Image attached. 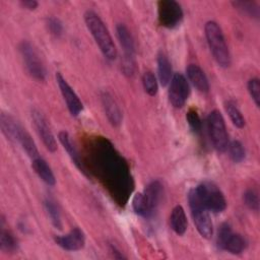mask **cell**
I'll return each mask as SVG.
<instances>
[{
	"instance_id": "obj_1",
	"label": "cell",
	"mask_w": 260,
	"mask_h": 260,
	"mask_svg": "<svg viewBox=\"0 0 260 260\" xmlns=\"http://www.w3.org/2000/svg\"><path fill=\"white\" fill-rule=\"evenodd\" d=\"M84 21L103 55L108 60H115L117 57V49L101 17L95 12L87 10L84 13Z\"/></svg>"
},
{
	"instance_id": "obj_2",
	"label": "cell",
	"mask_w": 260,
	"mask_h": 260,
	"mask_svg": "<svg viewBox=\"0 0 260 260\" xmlns=\"http://www.w3.org/2000/svg\"><path fill=\"white\" fill-rule=\"evenodd\" d=\"M207 44L216 63L226 68L231 64V55L220 26L215 21H207L204 27Z\"/></svg>"
},
{
	"instance_id": "obj_3",
	"label": "cell",
	"mask_w": 260,
	"mask_h": 260,
	"mask_svg": "<svg viewBox=\"0 0 260 260\" xmlns=\"http://www.w3.org/2000/svg\"><path fill=\"white\" fill-rule=\"evenodd\" d=\"M188 200H189L192 218L198 233L200 234L201 237L205 239H210L213 234L212 221L209 216L208 210L201 203L194 189H192L189 192Z\"/></svg>"
},
{
	"instance_id": "obj_4",
	"label": "cell",
	"mask_w": 260,
	"mask_h": 260,
	"mask_svg": "<svg viewBox=\"0 0 260 260\" xmlns=\"http://www.w3.org/2000/svg\"><path fill=\"white\" fill-rule=\"evenodd\" d=\"M198 198L207 210L214 213L222 212L226 207V200L222 192L212 183H202L194 188Z\"/></svg>"
},
{
	"instance_id": "obj_5",
	"label": "cell",
	"mask_w": 260,
	"mask_h": 260,
	"mask_svg": "<svg viewBox=\"0 0 260 260\" xmlns=\"http://www.w3.org/2000/svg\"><path fill=\"white\" fill-rule=\"evenodd\" d=\"M207 127L214 148L220 152L225 151L229 145V135L224 120L217 110L209 113L207 117Z\"/></svg>"
},
{
	"instance_id": "obj_6",
	"label": "cell",
	"mask_w": 260,
	"mask_h": 260,
	"mask_svg": "<svg viewBox=\"0 0 260 260\" xmlns=\"http://www.w3.org/2000/svg\"><path fill=\"white\" fill-rule=\"evenodd\" d=\"M19 52L28 74L32 78L43 81L46 77V69L34 47L28 42L23 41L19 45Z\"/></svg>"
},
{
	"instance_id": "obj_7",
	"label": "cell",
	"mask_w": 260,
	"mask_h": 260,
	"mask_svg": "<svg viewBox=\"0 0 260 260\" xmlns=\"http://www.w3.org/2000/svg\"><path fill=\"white\" fill-rule=\"evenodd\" d=\"M157 17L160 25L167 28H174L183 19L181 5L174 0H160L157 3Z\"/></svg>"
},
{
	"instance_id": "obj_8",
	"label": "cell",
	"mask_w": 260,
	"mask_h": 260,
	"mask_svg": "<svg viewBox=\"0 0 260 260\" xmlns=\"http://www.w3.org/2000/svg\"><path fill=\"white\" fill-rule=\"evenodd\" d=\"M190 94V87L186 78L176 73L170 81L169 88V100L175 108H182Z\"/></svg>"
},
{
	"instance_id": "obj_9",
	"label": "cell",
	"mask_w": 260,
	"mask_h": 260,
	"mask_svg": "<svg viewBox=\"0 0 260 260\" xmlns=\"http://www.w3.org/2000/svg\"><path fill=\"white\" fill-rule=\"evenodd\" d=\"M31 119L34 122V125L37 129V132L42 139L44 145L49 151H56L57 149V142L56 139L48 125V122L44 115L37 109L31 110Z\"/></svg>"
},
{
	"instance_id": "obj_10",
	"label": "cell",
	"mask_w": 260,
	"mask_h": 260,
	"mask_svg": "<svg viewBox=\"0 0 260 260\" xmlns=\"http://www.w3.org/2000/svg\"><path fill=\"white\" fill-rule=\"evenodd\" d=\"M56 81L58 83V86L60 88V91L63 95V99L67 105L70 114L74 117L78 116L83 110V105L79 100L78 95L75 93V91L68 84V82L60 72L56 73Z\"/></svg>"
},
{
	"instance_id": "obj_11",
	"label": "cell",
	"mask_w": 260,
	"mask_h": 260,
	"mask_svg": "<svg viewBox=\"0 0 260 260\" xmlns=\"http://www.w3.org/2000/svg\"><path fill=\"white\" fill-rule=\"evenodd\" d=\"M56 244L66 251H78L83 248L85 239L82 231L74 228L67 235L55 237Z\"/></svg>"
},
{
	"instance_id": "obj_12",
	"label": "cell",
	"mask_w": 260,
	"mask_h": 260,
	"mask_svg": "<svg viewBox=\"0 0 260 260\" xmlns=\"http://www.w3.org/2000/svg\"><path fill=\"white\" fill-rule=\"evenodd\" d=\"M142 195L148 214L150 216L156 209L162 197V185L159 181H152L146 186Z\"/></svg>"
},
{
	"instance_id": "obj_13",
	"label": "cell",
	"mask_w": 260,
	"mask_h": 260,
	"mask_svg": "<svg viewBox=\"0 0 260 260\" xmlns=\"http://www.w3.org/2000/svg\"><path fill=\"white\" fill-rule=\"evenodd\" d=\"M101 98L106 116L108 117L110 123L113 126H119L122 122V112L118 104L109 92H103Z\"/></svg>"
},
{
	"instance_id": "obj_14",
	"label": "cell",
	"mask_w": 260,
	"mask_h": 260,
	"mask_svg": "<svg viewBox=\"0 0 260 260\" xmlns=\"http://www.w3.org/2000/svg\"><path fill=\"white\" fill-rule=\"evenodd\" d=\"M116 31H117V38L119 40L120 46L124 52L123 57L134 59L135 46H134V41H133L130 30L128 29V27L125 24L119 23V24H117Z\"/></svg>"
},
{
	"instance_id": "obj_15",
	"label": "cell",
	"mask_w": 260,
	"mask_h": 260,
	"mask_svg": "<svg viewBox=\"0 0 260 260\" xmlns=\"http://www.w3.org/2000/svg\"><path fill=\"white\" fill-rule=\"evenodd\" d=\"M187 76L191 83L201 92H208L209 82L204 71L196 64H190L187 69Z\"/></svg>"
},
{
	"instance_id": "obj_16",
	"label": "cell",
	"mask_w": 260,
	"mask_h": 260,
	"mask_svg": "<svg viewBox=\"0 0 260 260\" xmlns=\"http://www.w3.org/2000/svg\"><path fill=\"white\" fill-rule=\"evenodd\" d=\"M170 223L172 230L179 236H182L185 234L187 226H188V221H187V216L185 213L184 208L181 205H177L174 207L171 213L170 217Z\"/></svg>"
},
{
	"instance_id": "obj_17",
	"label": "cell",
	"mask_w": 260,
	"mask_h": 260,
	"mask_svg": "<svg viewBox=\"0 0 260 260\" xmlns=\"http://www.w3.org/2000/svg\"><path fill=\"white\" fill-rule=\"evenodd\" d=\"M0 125L3 134L11 141H17L20 129L22 128L10 115L2 113L0 116Z\"/></svg>"
},
{
	"instance_id": "obj_18",
	"label": "cell",
	"mask_w": 260,
	"mask_h": 260,
	"mask_svg": "<svg viewBox=\"0 0 260 260\" xmlns=\"http://www.w3.org/2000/svg\"><path fill=\"white\" fill-rule=\"evenodd\" d=\"M32 169L35 170V172L37 173V175L49 186H54L56 183V179L55 176L51 170V168L49 167V165L47 164V161L45 159H43L42 157H37L32 159V164H31Z\"/></svg>"
},
{
	"instance_id": "obj_19",
	"label": "cell",
	"mask_w": 260,
	"mask_h": 260,
	"mask_svg": "<svg viewBox=\"0 0 260 260\" xmlns=\"http://www.w3.org/2000/svg\"><path fill=\"white\" fill-rule=\"evenodd\" d=\"M157 75L162 86L170 83L172 79V65L164 53H160L157 56Z\"/></svg>"
},
{
	"instance_id": "obj_20",
	"label": "cell",
	"mask_w": 260,
	"mask_h": 260,
	"mask_svg": "<svg viewBox=\"0 0 260 260\" xmlns=\"http://www.w3.org/2000/svg\"><path fill=\"white\" fill-rule=\"evenodd\" d=\"M58 137H59V140H60L61 144L63 145L64 149L67 151V153L69 154V156L71 157V159L73 160L75 166L77 168H79L80 170H82V164H81L79 154H78L74 144L72 143L69 134L66 131H60L58 134Z\"/></svg>"
},
{
	"instance_id": "obj_21",
	"label": "cell",
	"mask_w": 260,
	"mask_h": 260,
	"mask_svg": "<svg viewBox=\"0 0 260 260\" xmlns=\"http://www.w3.org/2000/svg\"><path fill=\"white\" fill-rule=\"evenodd\" d=\"M245 248H246L245 239L241 235L235 234L232 232V234L226 239L222 250H225L231 254L238 255V254H241L245 250Z\"/></svg>"
},
{
	"instance_id": "obj_22",
	"label": "cell",
	"mask_w": 260,
	"mask_h": 260,
	"mask_svg": "<svg viewBox=\"0 0 260 260\" xmlns=\"http://www.w3.org/2000/svg\"><path fill=\"white\" fill-rule=\"evenodd\" d=\"M17 142H19L22 146V148L24 149V151L27 153V155L34 159L39 157V150L37 148V145L35 143V141L32 140L31 136L25 131V129L21 128L18 138H17Z\"/></svg>"
},
{
	"instance_id": "obj_23",
	"label": "cell",
	"mask_w": 260,
	"mask_h": 260,
	"mask_svg": "<svg viewBox=\"0 0 260 260\" xmlns=\"http://www.w3.org/2000/svg\"><path fill=\"white\" fill-rule=\"evenodd\" d=\"M232 4L242 13H245L253 18H259L260 9L259 5L255 1H233Z\"/></svg>"
},
{
	"instance_id": "obj_24",
	"label": "cell",
	"mask_w": 260,
	"mask_h": 260,
	"mask_svg": "<svg viewBox=\"0 0 260 260\" xmlns=\"http://www.w3.org/2000/svg\"><path fill=\"white\" fill-rule=\"evenodd\" d=\"M224 108L233 124L238 128H243L245 126V119L237 105L234 102L229 101L224 104Z\"/></svg>"
},
{
	"instance_id": "obj_25",
	"label": "cell",
	"mask_w": 260,
	"mask_h": 260,
	"mask_svg": "<svg viewBox=\"0 0 260 260\" xmlns=\"http://www.w3.org/2000/svg\"><path fill=\"white\" fill-rule=\"evenodd\" d=\"M44 205L45 208L47 210V213L53 223V225L55 228L61 229L62 228V223H61V216H60V212H59V208L56 204V202L51 199V198H47L44 201Z\"/></svg>"
},
{
	"instance_id": "obj_26",
	"label": "cell",
	"mask_w": 260,
	"mask_h": 260,
	"mask_svg": "<svg viewBox=\"0 0 260 260\" xmlns=\"http://www.w3.org/2000/svg\"><path fill=\"white\" fill-rule=\"evenodd\" d=\"M0 249L3 252H14L17 249V242L12 234L8 231L1 230L0 233Z\"/></svg>"
},
{
	"instance_id": "obj_27",
	"label": "cell",
	"mask_w": 260,
	"mask_h": 260,
	"mask_svg": "<svg viewBox=\"0 0 260 260\" xmlns=\"http://www.w3.org/2000/svg\"><path fill=\"white\" fill-rule=\"evenodd\" d=\"M228 150H229L230 157L232 158L233 161L241 162L242 160H244L245 155H246V151H245V148H244L243 144L240 141L234 140L231 143H229Z\"/></svg>"
},
{
	"instance_id": "obj_28",
	"label": "cell",
	"mask_w": 260,
	"mask_h": 260,
	"mask_svg": "<svg viewBox=\"0 0 260 260\" xmlns=\"http://www.w3.org/2000/svg\"><path fill=\"white\" fill-rule=\"evenodd\" d=\"M142 84L144 87V90L149 95L153 96L157 92V81L154 76V74L150 71H146L142 76Z\"/></svg>"
},
{
	"instance_id": "obj_29",
	"label": "cell",
	"mask_w": 260,
	"mask_h": 260,
	"mask_svg": "<svg viewBox=\"0 0 260 260\" xmlns=\"http://www.w3.org/2000/svg\"><path fill=\"white\" fill-rule=\"evenodd\" d=\"M243 199H244L245 205L248 208H250L251 210H254V211L259 210V196H258L257 191H255L254 189H248L244 193Z\"/></svg>"
},
{
	"instance_id": "obj_30",
	"label": "cell",
	"mask_w": 260,
	"mask_h": 260,
	"mask_svg": "<svg viewBox=\"0 0 260 260\" xmlns=\"http://www.w3.org/2000/svg\"><path fill=\"white\" fill-rule=\"evenodd\" d=\"M132 207H133V210L138 215H141L143 217H149L142 193H136L134 195V197L132 199Z\"/></svg>"
},
{
	"instance_id": "obj_31",
	"label": "cell",
	"mask_w": 260,
	"mask_h": 260,
	"mask_svg": "<svg viewBox=\"0 0 260 260\" xmlns=\"http://www.w3.org/2000/svg\"><path fill=\"white\" fill-rule=\"evenodd\" d=\"M186 119H187L188 125L191 128V130L195 133H199L201 130L202 123H201V119H200L197 111L194 109H190L186 115Z\"/></svg>"
},
{
	"instance_id": "obj_32",
	"label": "cell",
	"mask_w": 260,
	"mask_h": 260,
	"mask_svg": "<svg viewBox=\"0 0 260 260\" xmlns=\"http://www.w3.org/2000/svg\"><path fill=\"white\" fill-rule=\"evenodd\" d=\"M248 91L257 107L260 106V82L258 78H251L247 84Z\"/></svg>"
},
{
	"instance_id": "obj_33",
	"label": "cell",
	"mask_w": 260,
	"mask_h": 260,
	"mask_svg": "<svg viewBox=\"0 0 260 260\" xmlns=\"http://www.w3.org/2000/svg\"><path fill=\"white\" fill-rule=\"evenodd\" d=\"M232 228L228 223H222L217 232V246L222 250L223 245L229 238V236L232 234Z\"/></svg>"
},
{
	"instance_id": "obj_34",
	"label": "cell",
	"mask_w": 260,
	"mask_h": 260,
	"mask_svg": "<svg viewBox=\"0 0 260 260\" xmlns=\"http://www.w3.org/2000/svg\"><path fill=\"white\" fill-rule=\"evenodd\" d=\"M47 25H48V28H49L50 32L52 35H54L55 37H59V36L62 35L63 25H62V22L58 18L49 17L47 19Z\"/></svg>"
},
{
	"instance_id": "obj_35",
	"label": "cell",
	"mask_w": 260,
	"mask_h": 260,
	"mask_svg": "<svg viewBox=\"0 0 260 260\" xmlns=\"http://www.w3.org/2000/svg\"><path fill=\"white\" fill-rule=\"evenodd\" d=\"M21 5L28 10H35L38 7V2L35 0H24L21 1Z\"/></svg>"
},
{
	"instance_id": "obj_36",
	"label": "cell",
	"mask_w": 260,
	"mask_h": 260,
	"mask_svg": "<svg viewBox=\"0 0 260 260\" xmlns=\"http://www.w3.org/2000/svg\"><path fill=\"white\" fill-rule=\"evenodd\" d=\"M110 249H111V251H112V253H113V255H114L115 258H117V259H123V258H125V257L123 256V254H122L114 245H111V246H110Z\"/></svg>"
}]
</instances>
